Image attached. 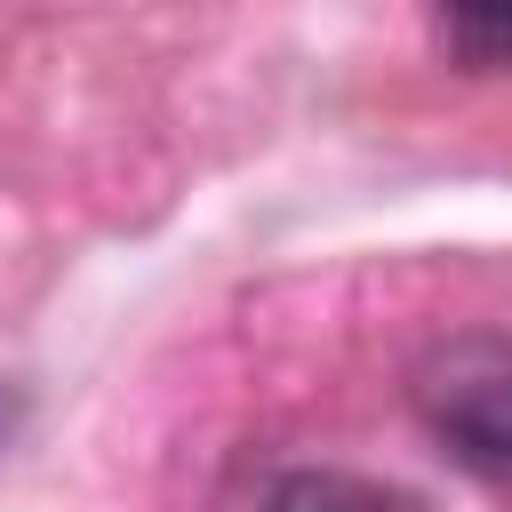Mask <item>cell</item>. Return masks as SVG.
<instances>
[{
  "instance_id": "cell-1",
  "label": "cell",
  "mask_w": 512,
  "mask_h": 512,
  "mask_svg": "<svg viewBox=\"0 0 512 512\" xmlns=\"http://www.w3.org/2000/svg\"><path fill=\"white\" fill-rule=\"evenodd\" d=\"M416 416L456 472L512 496V336L464 328L416 360Z\"/></svg>"
},
{
  "instance_id": "cell-2",
  "label": "cell",
  "mask_w": 512,
  "mask_h": 512,
  "mask_svg": "<svg viewBox=\"0 0 512 512\" xmlns=\"http://www.w3.org/2000/svg\"><path fill=\"white\" fill-rule=\"evenodd\" d=\"M256 512H424V504H416L408 488H392V480L336 472V464H304V472H280Z\"/></svg>"
},
{
  "instance_id": "cell-3",
  "label": "cell",
  "mask_w": 512,
  "mask_h": 512,
  "mask_svg": "<svg viewBox=\"0 0 512 512\" xmlns=\"http://www.w3.org/2000/svg\"><path fill=\"white\" fill-rule=\"evenodd\" d=\"M432 40L464 72H512V8H448L432 16Z\"/></svg>"
}]
</instances>
